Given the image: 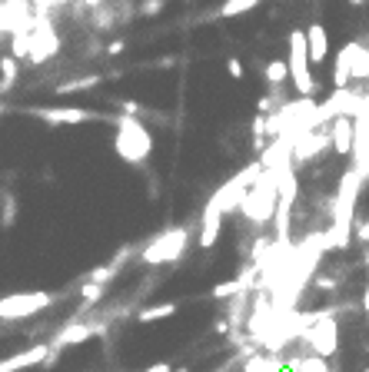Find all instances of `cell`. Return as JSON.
<instances>
[{"label":"cell","instance_id":"6","mask_svg":"<svg viewBox=\"0 0 369 372\" xmlns=\"http://www.w3.org/2000/svg\"><path fill=\"white\" fill-rule=\"evenodd\" d=\"M54 299H57L54 293H43V289H34V293H7V296H0V319L3 322L34 319L43 309H50Z\"/></svg>","mask_w":369,"mask_h":372},{"label":"cell","instance_id":"5","mask_svg":"<svg viewBox=\"0 0 369 372\" xmlns=\"http://www.w3.org/2000/svg\"><path fill=\"white\" fill-rule=\"evenodd\" d=\"M286 70H290V83L296 87V96H316V80H313V63L306 54V40L303 30H293L286 40Z\"/></svg>","mask_w":369,"mask_h":372},{"label":"cell","instance_id":"29","mask_svg":"<svg viewBox=\"0 0 369 372\" xmlns=\"http://www.w3.org/2000/svg\"><path fill=\"white\" fill-rule=\"evenodd\" d=\"M143 372H173V369H170V362H153V366L143 369Z\"/></svg>","mask_w":369,"mask_h":372},{"label":"cell","instance_id":"34","mask_svg":"<svg viewBox=\"0 0 369 372\" xmlns=\"http://www.w3.org/2000/svg\"><path fill=\"white\" fill-rule=\"evenodd\" d=\"M366 269H369V246H366Z\"/></svg>","mask_w":369,"mask_h":372},{"label":"cell","instance_id":"12","mask_svg":"<svg viewBox=\"0 0 369 372\" xmlns=\"http://www.w3.org/2000/svg\"><path fill=\"white\" fill-rule=\"evenodd\" d=\"M220 229H223V213H217V209L203 206V213H200V233H197V246H200V249L217 246V240H220Z\"/></svg>","mask_w":369,"mask_h":372},{"label":"cell","instance_id":"33","mask_svg":"<svg viewBox=\"0 0 369 372\" xmlns=\"http://www.w3.org/2000/svg\"><path fill=\"white\" fill-rule=\"evenodd\" d=\"M3 113H10V107H3V103H0V116H3Z\"/></svg>","mask_w":369,"mask_h":372},{"label":"cell","instance_id":"27","mask_svg":"<svg viewBox=\"0 0 369 372\" xmlns=\"http://www.w3.org/2000/svg\"><path fill=\"white\" fill-rule=\"evenodd\" d=\"M163 3H166V0H147V3L140 7V14H143V17H150V14H157V10H160Z\"/></svg>","mask_w":369,"mask_h":372},{"label":"cell","instance_id":"4","mask_svg":"<svg viewBox=\"0 0 369 372\" xmlns=\"http://www.w3.org/2000/svg\"><path fill=\"white\" fill-rule=\"evenodd\" d=\"M259 173H263V163L253 160L250 167H243L240 173H233L223 186H217V193L206 200V206L217 209V213H223V216H226V213H237V209H240V200L246 196V189L253 186V180H257Z\"/></svg>","mask_w":369,"mask_h":372},{"label":"cell","instance_id":"26","mask_svg":"<svg viewBox=\"0 0 369 372\" xmlns=\"http://www.w3.org/2000/svg\"><path fill=\"white\" fill-rule=\"evenodd\" d=\"M120 113H127V116H143V107L133 103V100H123V103H120Z\"/></svg>","mask_w":369,"mask_h":372},{"label":"cell","instance_id":"22","mask_svg":"<svg viewBox=\"0 0 369 372\" xmlns=\"http://www.w3.org/2000/svg\"><path fill=\"white\" fill-rule=\"evenodd\" d=\"M286 369H293V372H330V366H326V359H319V355H306V359L290 362Z\"/></svg>","mask_w":369,"mask_h":372},{"label":"cell","instance_id":"15","mask_svg":"<svg viewBox=\"0 0 369 372\" xmlns=\"http://www.w3.org/2000/svg\"><path fill=\"white\" fill-rule=\"evenodd\" d=\"M263 76H266V87L270 90H283L290 83V70H286V60H270L263 67Z\"/></svg>","mask_w":369,"mask_h":372},{"label":"cell","instance_id":"28","mask_svg":"<svg viewBox=\"0 0 369 372\" xmlns=\"http://www.w3.org/2000/svg\"><path fill=\"white\" fill-rule=\"evenodd\" d=\"M356 240H363V242L369 246V220H366V223H359V226H356Z\"/></svg>","mask_w":369,"mask_h":372},{"label":"cell","instance_id":"21","mask_svg":"<svg viewBox=\"0 0 369 372\" xmlns=\"http://www.w3.org/2000/svg\"><path fill=\"white\" fill-rule=\"evenodd\" d=\"M103 296H107V286H100V282H83V289H80V306L90 309V306H97Z\"/></svg>","mask_w":369,"mask_h":372},{"label":"cell","instance_id":"3","mask_svg":"<svg viewBox=\"0 0 369 372\" xmlns=\"http://www.w3.org/2000/svg\"><path fill=\"white\" fill-rule=\"evenodd\" d=\"M186 249H190V226H170L140 249V262L143 266H170V262L183 260Z\"/></svg>","mask_w":369,"mask_h":372},{"label":"cell","instance_id":"19","mask_svg":"<svg viewBox=\"0 0 369 372\" xmlns=\"http://www.w3.org/2000/svg\"><path fill=\"white\" fill-rule=\"evenodd\" d=\"M286 369V366H283V362H279L277 355H250V359H246V366H243V372H283Z\"/></svg>","mask_w":369,"mask_h":372},{"label":"cell","instance_id":"32","mask_svg":"<svg viewBox=\"0 0 369 372\" xmlns=\"http://www.w3.org/2000/svg\"><path fill=\"white\" fill-rule=\"evenodd\" d=\"M346 3H350V7H363L366 0H346Z\"/></svg>","mask_w":369,"mask_h":372},{"label":"cell","instance_id":"17","mask_svg":"<svg viewBox=\"0 0 369 372\" xmlns=\"http://www.w3.org/2000/svg\"><path fill=\"white\" fill-rule=\"evenodd\" d=\"M350 76H352V80H369V47H363V43H356V47H352Z\"/></svg>","mask_w":369,"mask_h":372},{"label":"cell","instance_id":"9","mask_svg":"<svg viewBox=\"0 0 369 372\" xmlns=\"http://www.w3.org/2000/svg\"><path fill=\"white\" fill-rule=\"evenodd\" d=\"M100 333L97 326H90V322H83V319H70L60 333L54 335V342H50V349L54 353H60V349H67V346H83L87 339H93V335Z\"/></svg>","mask_w":369,"mask_h":372},{"label":"cell","instance_id":"31","mask_svg":"<svg viewBox=\"0 0 369 372\" xmlns=\"http://www.w3.org/2000/svg\"><path fill=\"white\" fill-rule=\"evenodd\" d=\"M363 309H366V316H369V282H366V293H363Z\"/></svg>","mask_w":369,"mask_h":372},{"label":"cell","instance_id":"2","mask_svg":"<svg viewBox=\"0 0 369 372\" xmlns=\"http://www.w3.org/2000/svg\"><path fill=\"white\" fill-rule=\"evenodd\" d=\"M113 153L130 163V167H143L153 153V133L140 116H113Z\"/></svg>","mask_w":369,"mask_h":372},{"label":"cell","instance_id":"18","mask_svg":"<svg viewBox=\"0 0 369 372\" xmlns=\"http://www.w3.org/2000/svg\"><path fill=\"white\" fill-rule=\"evenodd\" d=\"M177 316V302H157V306H147L137 313V322H160V319Z\"/></svg>","mask_w":369,"mask_h":372},{"label":"cell","instance_id":"35","mask_svg":"<svg viewBox=\"0 0 369 372\" xmlns=\"http://www.w3.org/2000/svg\"><path fill=\"white\" fill-rule=\"evenodd\" d=\"M183 3H190V0H183Z\"/></svg>","mask_w":369,"mask_h":372},{"label":"cell","instance_id":"10","mask_svg":"<svg viewBox=\"0 0 369 372\" xmlns=\"http://www.w3.org/2000/svg\"><path fill=\"white\" fill-rule=\"evenodd\" d=\"M34 116H40L43 123H87V120H97V113L87 110V107H34Z\"/></svg>","mask_w":369,"mask_h":372},{"label":"cell","instance_id":"11","mask_svg":"<svg viewBox=\"0 0 369 372\" xmlns=\"http://www.w3.org/2000/svg\"><path fill=\"white\" fill-rule=\"evenodd\" d=\"M303 40H306V54H310V63H326L330 60V34L323 23H310L303 30Z\"/></svg>","mask_w":369,"mask_h":372},{"label":"cell","instance_id":"25","mask_svg":"<svg viewBox=\"0 0 369 372\" xmlns=\"http://www.w3.org/2000/svg\"><path fill=\"white\" fill-rule=\"evenodd\" d=\"M226 74L233 76V80H243V74H246V67H243V60H240V56H230V60H226Z\"/></svg>","mask_w":369,"mask_h":372},{"label":"cell","instance_id":"20","mask_svg":"<svg viewBox=\"0 0 369 372\" xmlns=\"http://www.w3.org/2000/svg\"><path fill=\"white\" fill-rule=\"evenodd\" d=\"M253 7H259V0H223L220 3V17H240V14H250Z\"/></svg>","mask_w":369,"mask_h":372},{"label":"cell","instance_id":"24","mask_svg":"<svg viewBox=\"0 0 369 372\" xmlns=\"http://www.w3.org/2000/svg\"><path fill=\"white\" fill-rule=\"evenodd\" d=\"M14 220H17V200L7 193V206L0 203V226H14Z\"/></svg>","mask_w":369,"mask_h":372},{"label":"cell","instance_id":"8","mask_svg":"<svg viewBox=\"0 0 369 372\" xmlns=\"http://www.w3.org/2000/svg\"><path fill=\"white\" fill-rule=\"evenodd\" d=\"M330 130V147L336 156H350L356 143V116H332L326 123Z\"/></svg>","mask_w":369,"mask_h":372},{"label":"cell","instance_id":"30","mask_svg":"<svg viewBox=\"0 0 369 372\" xmlns=\"http://www.w3.org/2000/svg\"><path fill=\"white\" fill-rule=\"evenodd\" d=\"M120 50H123V40H117V43H110V47H107V56H117Z\"/></svg>","mask_w":369,"mask_h":372},{"label":"cell","instance_id":"1","mask_svg":"<svg viewBox=\"0 0 369 372\" xmlns=\"http://www.w3.org/2000/svg\"><path fill=\"white\" fill-rule=\"evenodd\" d=\"M290 163V160H286ZM283 167V163H279ZM279 167L273 169H263L253 186L246 189V196L240 200V213L243 220L250 226H270L273 213H277V203H279Z\"/></svg>","mask_w":369,"mask_h":372},{"label":"cell","instance_id":"16","mask_svg":"<svg viewBox=\"0 0 369 372\" xmlns=\"http://www.w3.org/2000/svg\"><path fill=\"white\" fill-rule=\"evenodd\" d=\"M127 256H130V249H123V253H120V256H117L113 262H107V266H100V269H93L90 276H87V282H100V286H107L110 279L120 276V269H123V260H127Z\"/></svg>","mask_w":369,"mask_h":372},{"label":"cell","instance_id":"7","mask_svg":"<svg viewBox=\"0 0 369 372\" xmlns=\"http://www.w3.org/2000/svg\"><path fill=\"white\" fill-rule=\"evenodd\" d=\"M299 339L310 342L313 355H319V359H332V355L339 353V322H336V313H332V309L316 313V319L303 329Z\"/></svg>","mask_w":369,"mask_h":372},{"label":"cell","instance_id":"14","mask_svg":"<svg viewBox=\"0 0 369 372\" xmlns=\"http://www.w3.org/2000/svg\"><path fill=\"white\" fill-rule=\"evenodd\" d=\"M17 76H20V60H14L10 54H3L0 56V96L17 87Z\"/></svg>","mask_w":369,"mask_h":372},{"label":"cell","instance_id":"23","mask_svg":"<svg viewBox=\"0 0 369 372\" xmlns=\"http://www.w3.org/2000/svg\"><path fill=\"white\" fill-rule=\"evenodd\" d=\"M103 76H97V74H90V76H77V80H70V83H60L57 87V93H77V90H93L97 83H100Z\"/></svg>","mask_w":369,"mask_h":372},{"label":"cell","instance_id":"13","mask_svg":"<svg viewBox=\"0 0 369 372\" xmlns=\"http://www.w3.org/2000/svg\"><path fill=\"white\" fill-rule=\"evenodd\" d=\"M352 47H356V43H343L339 54H336V63H332V87H336V90H346V87L352 83V76H350Z\"/></svg>","mask_w":369,"mask_h":372}]
</instances>
